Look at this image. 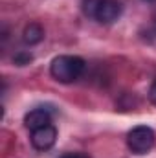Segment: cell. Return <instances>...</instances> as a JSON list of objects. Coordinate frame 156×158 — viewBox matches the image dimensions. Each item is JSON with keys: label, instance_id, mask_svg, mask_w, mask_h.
Here are the masks:
<instances>
[{"label": "cell", "instance_id": "8", "mask_svg": "<svg viewBox=\"0 0 156 158\" xmlns=\"http://www.w3.org/2000/svg\"><path fill=\"white\" fill-rule=\"evenodd\" d=\"M31 61V55L30 53H17L15 55V63L18 64V66H24V64H28Z\"/></svg>", "mask_w": 156, "mask_h": 158}, {"label": "cell", "instance_id": "11", "mask_svg": "<svg viewBox=\"0 0 156 158\" xmlns=\"http://www.w3.org/2000/svg\"><path fill=\"white\" fill-rule=\"evenodd\" d=\"M145 2H154V0H145Z\"/></svg>", "mask_w": 156, "mask_h": 158}, {"label": "cell", "instance_id": "1", "mask_svg": "<svg viewBox=\"0 0 156 158\" xmlns=\"http://www.w3.org/2000/svg\"><path fill=\"white\" fill-rule=\"evenodd\" d=\"M84 72V61L77 55H59L50 64L51 77L59 83H74Z\"/></svg>", "mask_w": 156, "mask_h": 158}, {"label": "cell", "instance_id": "3", "mask_svg": "<svg viewBox=\"0 0 156 158\" xmlns=\"http://www.w3.org/2000/svg\"><path fill=\"white\" fill-rule=\"evenodd\" d=\"M121 4L116 0H99V6L94 13V19L101 24H112L121 15Z\"/></svg>", "mask_w": 156, "mask_h": 158}, {"label": "cell", "instance_id": "5", "mask_svg": "<svg viewBox=\"0 0 156 158\" xmlns=\"http://www.w3.org/2000/svg\"><path fill=\"white\" fill-rule=\"evenodd\" d=\"M50 119H51V116H50V112L46 109H33L24 116V125L30 131H37L40 127L50 125Z\"/></svg>", "mask_w": 156, "mask_h": 158}, {"label": "cell", "instance_id": "6", "mask_svg": "<svg viewBox=\"0 0 156 158\" xmlns=\"http://www.w3.org/2000/svg\"><path fill=\"white\" fill-rule=\"evenodd\" d=\"M42 39H44V30H42V26L37 24V22L28 24V26L24 28V31H22V40H24L26 44H30V46L39 44Z\"/></svg>", "mask_w": 156, "mask_h": 158}, {"label": "cell", "instance_id": "9", "mask_svg": "<svg viewBox=\"0 0 156 158\" xmlns=\"http://www.w3.org/2000/svg\"><path fill=\"white\" fill-rule=\"evenodd\" d=\"M149 101L153 105H156V81L151 85V88H149Z\"/></svg>", "mask_w": 156, "mask_h": 158}, {"label": "cell", "instance_id": "7", "mask_svg": "<svg viewBox=\"0 0 156 158\" xmlns=\"http://www.w3.org/2000/svg\"><path fill=\"white\" fill-rule=\"evenodd\" d=\"M97 6H99V0H83V9H84V13H86L88 17H92V19H94V13H96Z\"/></svg>", "mask_w": 156, "mask_h": 158}, {"label": "cell", "instance_id": "2", "mask_svg": "<svg viewBox=\"0 0 156 158\" xmlns=\"http://www.w3.org/2000/svg\"><path fill=\"white\" fill-rule=\"evenodd\" d=\"M127 145L134 155H147L156 145V132L147 125H138L129 131Z\"/></svg>", "mask_w": 156, "mask_h": 158}, {"label": "cell", "instance_id": "10", "mask_svg": "<svg viewBox=\"0 0 156 158\" xmlns=\"http://www.w3.org/2000/svg\"><path fill=\"white\" fill-rule=\"evenodd\" d=\"M59 158H88L86 155H83V153H64L63 156Z\"/></svg>", "mask_w": 156, "mask_h": 158}, {"label": "cell", "instance_id": "4", "mask_svg": "<svg viewBox=\"0 0 156 158\" xmlns=\"http://www.w3.org/2000/svg\"><path fill=\"white\" fill-rule=\"evenodd\" d=\"M57 140V129L50 123L46 127H40L37 131H31V145L39 151H48L53 147Z\"/></svg>", "mask_w": 156, "mask_h": 158}]
</instances>
